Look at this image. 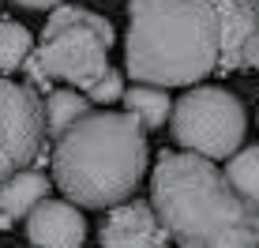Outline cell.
<instances>
[{
  "label": "cell",
  "instance_id": "7c38bea8",
  "mask_svg": "<svg viewBox=\"0 0 259 248\" xmlns=\"http://www.w3.org/2000/svg\"><path fill=\"white\" fill-rule=\"evenodd\" d=\"M124 113H132L143 128H162V124L173 117V105H169V94L162 87H147V83H136L132 91H124Z\"/></svg>",
  "mask_w": 259,
  "mask_h": 248
},
{
  "label": "cell",
  "instance_id": "9a60e30c",
  "mask_svg": "<svg viewBox=\"0 0 259 248\" xmlns=\"http://www.w3.org/2000/svg\"><path fill=\"white\" fill-rule=\"evenodd\" d=\"M91 102H98V105H113V102H120L124 98V79H120V72L117 68H109L98 83L91 87V94H87Z\"/></svg>",
  "mask_w": 259,
  "mask_h": 248
},
{
  "label": "cell",
  "instance_id": "8fae6325",
  "mask_svg": "<svg viewBox=\"0 0 259 248\" xmlns=\"http://www.w3.org/2000/svg\"><path fill=\"white\" fill-rule=\"evenodd\" d=\"M91 105L94 102L87 98L83 91H75V87H71V91H49L46 94V139L57 143L75 120H83L87 113H94Z\"/></svg>",
  "mask_w": 259,
  "mask_h": 248
},
{
  "label": "cell",
  "instance_id": "30bf717a",
  "mask_svg": "<svg viewBox=\"0 0 259 248\" xmlns=\"http://www.w3.org/2000/svg\"><path fill=\"white\" fill-rule=\"evenodd\" d=\"M41 199H49V181L41 170H23L0 184V215L8 218H26Z\"/></svg>",
  "mask_w": 259,
  "mask_h": 248
},
{
  "label": "cell",
  "instance_id": "e0dca14e",
  "mask_svg": "<svg viewBox=\"0 0 259 248\" xmlns=\"http://www.w3.org/2000/svg\"><path fill=\"white\" fill-rule=\"evenodd\" d=\"M248 68H255V72H259V30H255V42H252V49H248Z\"/></svg>",
  "mask_w": 259,
  "mask_h": 248
},
{
  "label": "cell",
  "instance_id": "3957f363",
  "mask_svg": "<svg viewBox=\"0 0 259 248\" xmlns=\"http://www.w3.org/2000/svg\"><path fill=\"white\" fill-rule=\"evenodd\" d=\"M147 128L132 113L98 109L53 147V181L75 207H120L147 173Z\"/></svg>",
  "mask_w": 259,
  "mask_h": 248
},
{
  "label": "cell",
  "instance_id": "8992f818",
  "mask_svg": "<svg viewBox=\"0 0 259 248\" xmlns=\"http://www.w3.org/2000/svg\"><path fill=\"white\" fill-rule=\"evenodd\" d=\"M46 158V105L30 83L0 75V184Z\"/></svg>",
  "mask_w": 259,
  "mask_h": 248
},
{
  "label": "cell",
  "instance_id": "7a4b0ae2",
  "mask_svg": "<svg viewBox=\"0 0 259 248\" xmlns=\"http://www.w3.org/2000/svg\"><path fill=\"white\" fill-rule=\"evenodd\" d=\"M222 34L210 0H132L124 68L147 87H192L218 72Z\"/></svg>",
  "mask_w": 259,
  "mask_h": 248
},
{
  "label": "cell",
  "instance_id": "277c9868",
  "mask_svg": "<svg viewBox=\"0 0 259 248\" xmlns=\"http://www.w3.org/2000/svg\"><path fill=\"white\" fill-rule=\"evenodd\" d=\"M113 42H117V30L105 15L60 4L49 12V23L41 30V46L26 60V75H30L34 87L68 83L75 91L91 94V87L109 72Z\"/></svg>",
  "mask_w": 259,
  "mask_h": 248
},
{
  "label": "cell",
  "instance_id": "ba28073f",
  "mask_svg": "<svg viewBox=\"0 0 259 248\" xmlns=\"http://www.w3.org/2000/svg\"><path fill=\"white\" fill-rule=\"evenodd\" d=\"M218 12V34H222V57L218 72H240L248 68V49L259 30V0H210Z\"/></svg>",
  "mask_w": 259,
  "mask_h": 248
},
{
  "label": "cell",
  "instance_id": "6da1fadb",
  "mask_svg": "<svg viewBox=\"0 0 259 248\" xmlns=\"http://www.w3.org/2000/svg\"><path fill=\"white\" fill-rule=\"evenodd\" d=\"M150 203L177 248H259V211L203 154L162 150Z\"/></svg>",
  "mask_w": 259,
  "mask_h": 248
},
{
  "label": "cell",
  "instance_id": "ac0fdd59",
  "mask_svg": "<svg viewBox=\"0 0 259 248\" xmlns=\"http://www.w3.org/2000/svg\"><path fill=\"white\" fill-rule=\"evenodd\" d=\"M15 222V218H8V215H0V229H8V226H12Z\"/></svg>",
  "mask_w": 259,
  "mask_h": 248
},
{
  "label": "cell",
  "instance_id": "4fadbf2b",
  "mask_svg": "<svg viewBox=\"0 0 259 248\" xmlns=\"http://www.w3.org/2000/svg\"><path fill=\"white\" fill-rule=\"evenodd\" d=\"M226 177H229V184H233L240 196L259 211V147L237 150V154L226 162Z\"/></svg>",
  "mask_w": 259,
  "mask_h": 248
},
{
  "label": "cell",
  "instance_id": "2e32d148",
  "mask_svg": "<svg viewBox=\"0 0 259 248\" xmlns=\"http://www.w3.org/2000/svg\"><path fill=\"white\" fill-rule=\"evenodd\" d=\"M15 4H19V8H30V12H46V8L53 12V8H60L64 0H15Z\"/></svg>",
  "mask_w": 259,
  "mask_h": 248
},
{
  "label": "cell",
  "instance_id": "5bb4252c",
  "mask_svg": "<svg viewBox=\"0 0 259 248\" xmlns=\"http://www.w3.org/2000/svg\"><path fill=\"white\" fill-rule=\"evenodd\" d=\"M30 53H34V38L23 23H12V19L0 23V75L15 72V68H26Z\"/></svg>",
  "mask_w": 259,
  "mask_h": 248
},
{
  "label": "cell",
  "instance_id": "52a82bcc",
  "mask_svg": "<svg viewBox=\"0 0 259 248\" xmlns=\"http://www.w3.org/2000/svg\"><path fill=\"white\" fill-rule=\"evenodd\" d=\"M102 248H169V229L162 226L154 203H120L109 207L98 233Z\"/></svg>",
  "mask_w": 259,
  "mask_h": 248
},
{
  "label": "cell",
  "instance_id": "9c48e42d",
  "mask_svg": "<svg viewBox=\"0 0 259 248\" xmlns=\"http://www.w3.org/2000/svg\"><path fill=\"white\" fill-rule=\"evenodd\" d=\"M26 237L34 248H83L87 218L68 199H41L26 215Z\"/></svg>",
  "mask_w": 259,
  "mask_h": 248
},
{
  "label": "cell",
  "instance_id": "5b68a950",
  "mask_svg": "<svg viewBox=\"0 0 259 248\" xmlns=\"http://www.w3.org/2000/svg\"><path fill=\"white\" fill-rule=\"evenodd\" d=\"M244 105L237 94L222 87H192L184 98H177L169 132L184 150L203 158H233L244 139Z\"/></svg>",
  "mask_w": 259,
  "mask_h": 248
}]
</instances>
